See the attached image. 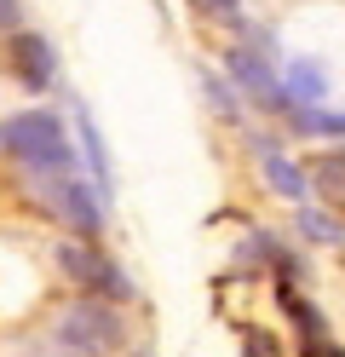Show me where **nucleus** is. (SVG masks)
I'll return each mask as SVG.
<instances>
[{
  "mask_svg": "<svg viewBox=\"0 0 345 357\" xmlns=\"http://www.w3.org/2000/svg\"><path fill=\"white\" fill-rule=\"evenodd\" d=\"M259 162H265V178L276 185V196H288V202H305V190H311V185H305V173H299V167H293L276 144H265V150H259Z\"/></svg>",
  "mask_w": 345,
  "mask_h": 357,
  "instance_id": "nucleus-5",
  "label": "nucleus"
},
{
  "mask_svg": "<svg viewBox=\"0 0 345 357\" xmlns=\"http://www.w3.org/2000/svg\"><path fill=\"white\" fill-rule=\"evenodd\" d=\"M288 93H293V104H322L328 81H322L316 63H293V70H288Z\"/></svg>",
  "mask_w": 345,
  "mask_h": 357,
  "instance_id": "nucleus-9",
  "label": "nucleus"
},
{
  "mask_svg": "<svg viewBox=\"0 0 345 357\" xmlns=\"http://www.w3.org/2000/svg\"><path fill=\"white\" fill-rule=\"evenodd\" d=\"M299 236L305 242H345V225L328 219L322 208H299Z\"/></svg>",
  "mask_w": 345,
  "mask_h": 357,
  "instance_id": "nucleus-11",
  "label": "nucleus"
},
{
  "mask_svg": "<svg viewBox=\"0 0 345 357\" xmlns=\"http://www.w3.org/2000/svg\"><path fill=\"white\" fill-rule=\"evenodd\" d=\"M0 144H6L23 167H35V173H63L69 167V139H63V127L58 116H46V109H23V116H12L6 127H0Z\"/></svg>",
  "mask_w": 345,
  "mask_h": 357,
  "instance_id": "nucleus-2",
  "label": "nucleus"
},
{
  "mask_svg": "<svg viewBox=\"0 0 345 357\" xmlns=\"http://www.w3.org/2000/svg\"><path fill=\"white\" fill-rule=\"evenodd\" d=\"M81 150H86L92 173H98V190H109V185H115V173H109V150H104V139H98V127H92L86 109H81Z\"/></svg>",
  "mask_w": 345,
  "mask_h": 357,
  "instance_id": "nucleus-8",
  "label": "nucleus"
},
{
  "mask_svg": "<svg viewBox=\"0 0 345 357\" xmlns=\"http://www.w3.org/2000/svg\"><path fill=\"white\" fill-rule=\"evenodd\" d=\"M12 58H17V75L29 81V86H46V81H52V47H46L40 35H17Z\"/></svg>",
  "mask_w": 345,
  "mask_h": 357,
  "instance_id": "nucleus-6",
  "label": "nucleus"
},
{
  "mask_svg": "<svg viewBox=\"0 0 345 357\" xmlns=\"http://www.w3.org/2000/svg\"><path fill=\"white\" fill-rule=\"evenodd\" d=\"M0 29H17V0H0Z\"/></svg>",
  "mask_w": 345,
  "mask_h": 357,
  "instance_id": "nucleus-16",
  "label": "nucleus"
},
{
  "mask_svg": "<svg viewBox=\"0 0 345 357\" xmlns=\"http://www.w3.org/2000/svg\"><path fill=\"white\" fill-rule=\"evenodd\" d=\"M46 208H52L69 231H81V236H92V231L104 225L98 196H92V190H86V185H81V178L69 173V167H63V173H52V185H46Z\"/></svg>",
  "mask_w": 345,
  "mask_h": 357,
  "instance_id": "nucleus-4",
  "label": "nucleus"
},
{
  "mask_svg": "<svg viewBox=\"0 0 345 357\" xmlns=\"http://www.w3.org/2000/svg\"><path fill=\"white\" fill-rule=\"evenodd\" d=\"M52 340L69 357H109V351H121L127 323H121V311L104 305V300H75V305H63Z\"/></svg>",
  "mask_w": 345,
  "mask_h": 357,
  "instance_id": "nucleus-1",
  "label": "nucleus"
},
{
  "mask_svg": "<svg viewBox=\"0 0 345 357\" xmlns=\"http://www.w3.org/2000/svg\"><path fill=\"white\" fill-rule=\"evenodd\" d=\"M58 265L69 271V282L92 288V294H104L109 305L132 300V282L121 277V265H109V259H104L98 248H86V242H63V248H58Z\"/></svg>",
  "mask_w": 345,
  "mask_h": 357,
  "instance_id": "nucleus-3",
  "label": "nucleus"
},
{
  "mask_svg": "<svg viewBox=\"0 0 345 357\" xmlns=\"http://www.w3.org/2000/svg\"><path fill=\"white\" fill-rule=\"evenodd\" d=\"M305 357H345V351L328 340V334H316V340H305Z\"/></svg>",
  "mask_w": 345,
  "mask_h": 357,
  "instance_id": "nucleus-14",
  "label": "nucleus"
},
{
  "mask_svg": "<svg viewBox=\"0 0 345 357\" xmlns=\"http://www.w3.org/2000/svg\"><path fill=\"white\" fill-rule=\"evenodd\" d=\"M201 6H207V12H219V17H236V12H242V0H201Z\"/></svg>",
  "mask_w": 345,
  "mask_h": 357,
  "instance_id": "nucleus-15",
  "label": "nucleus"
},
{
  "mask_svg": "<svg viewBox=\"0 0 345 357\" xmlns=\"http://www.w3.org/2000/svg\"><path fill=\"white\" fill-rule=\"evenodd\" d=\"M242 357H282V351H276V340H270V334H259V328H253L247 340H242Z\"/></svg>",
  "mask_w": 345,
  "mask_h": 357,
  "instance_id": "nucleus-13",
  "label": "nucleus"
},
{
  "mask_svg": "<svg viewBox=\"0 0 345 357\" xmlns=\"http://www.w3.org/2000/svg\"><path fill=\"white\" fill-rule=\"evenodd\" d=\"M230 70L247 81V93H253V98H282V86L270 81V70H259V63H253L247 52H230Z\"/></svg>",
  "mask_w": 345,
  "mask_h": 357,
  "instance_id": "nucleus-10",
  "label": "nucleus"
},
{
  "mask_svg": "<svg viewBox=\"0 0 345 357\" xmlns=\"http://www.w3.org/2000/svg\"><path fill=\"white\" fill-rule=\"evenodd\" d=\"M305 185H316L334 208H345V155H334V150H328V155H316L311 173H305Z\"/></svg>",
  "mask_w": 345,
  "mask_h": 357,
  "instance_id": "nucleus-7",
  "label": "nucleus"
},
{
  "mask_svg": "<svg viewBox=\"0 0 345 357\" xmlns=\"http://www.w3.org/2000/svg\"><path fill=\"white\" fill-rule=\"evenodd\" d=\"M293 121L305 127V132H345V116H328V109H316V104L293 109Z\"/></svg>",
  "mask_w": 345,
  "mask_h": 357,
  "instance_id": "nucleus-12",
  "label": "nucleus"
}]
</instances>
